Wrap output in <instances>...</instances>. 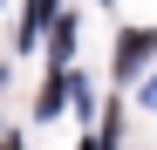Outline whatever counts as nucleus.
<instances>
[{
	"instance_id": "obj_1",
	"label": "nucleus",
	"mask_w": 157,
	"mask_h": 150,
	"mask_svg": "<svg viewBox=\"0 0 157 150\" xmlns=\"http://www.w3.org/2000/svg\"><path fill=\"white\" fill-rule=\"evenodd\" d=\"M150 48H157V34H123V48H116V75H130Z\"/></svg>"
},
{
	"instance_id": "obj_2",
	"label": "nucleus",
	"mask_w": 157,
	"mask_h": 150,
	"mask_svg": "<svg viewBox=\"0 0 157 150\" xmlns=\"http://www.w3.org/2000/svg\"><path fill=\"white\" fill-rule=\"evenodd\" d=\"M0 150H21V143H14V137H7V143H0Z\"/></svg>"
},
{
	"instance_id": "obj_3",
	"label": "nucleus",
	"mask_w": 157,
	"mask_h": 150,
	"mask_svg": "<svg viewBox=\"0 0 157 150\" xmlns=\"http://www.w3.org/2000/svg\"><path fill=\"white\" fill-rule=\"evenodd\" d=\"M150 96H157V89H150Z\"/></svg>"
}]
</instances>
